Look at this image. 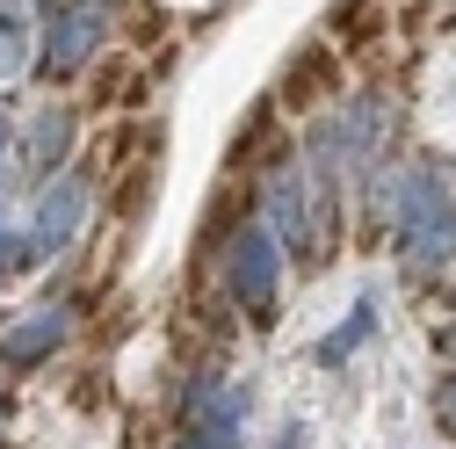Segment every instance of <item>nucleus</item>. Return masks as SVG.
Instances as JSON below:
<instances>
[{"label":"nucleus","mask_w":456,"mask_h":449,"mask_svg":"<svg viewBox=\"0 0 456 449\" xmlns=\"http://www.w3.org/2000/svg\"><path fill=\"white\" fill-rule=\"evenodd\" d=\"M232 290H240V305L268 312V298H275V233L268 224H247L232 240Z\"/></svg>","instance_id":"1"},{"label":"nucleus","mask_w":456,"mask_h":449,"mask_svg":"<svg viewBox=\"0 0 456 449\" xmlns=\"http://www.w3.org/2000/svg\"><path fill=\"white\" fill-rule=\"evenodd\" d=\"M80 217H87V182L80 175H59V182H51L44 189V203H37V254H59L73 233H80Z\"/></svg>","instance_id":"2"},{"label":"nucleus","mask_w":456,"mask_h":449,"mask_svg":"<svg viewBox=\"0 0 456 449\" xmlns=\"http://www.w3.org/2000/svg\"><path fill=\"white\" fill-rule=\"evenodd\" d=\"M240 406H247V391H217V399L189 406L182 449H240Z\"/></svg>","instance_id":"3"},{"label":"nucleus","mask_w":456,"mask_h":449,"mask_svg":"<svg viewBox=\"0 0 456 449\" xmlns=\"http://www.w3.org/2000/svg\"><path fill=\"white\" fill-rule=\"evenodd\" d=\"M59 341H66V312H29V319H15L0 333V355L8 363H44Z\"/></svg>","instance_id":"4"},{"label":"nucleus","mask_w":456,"mask_h":449,"mask_svg":"<svg viewBox=\"0 0 456 449\" xmlns=\"http://www.w3.org/2000/svg\"><path fill=\"white\" fill-rule=\"evenodd\" d=\"M94 37H102V8H80V15H59V29H51V51H44V59L51 66H80L87 59V51H94Z\"/></svg>","instance_id":"5"},{"label":"nucleus","mask_w":456,"mask_h":449,"mask_svg":"<svg viewBox=\"0 0 456 449\" xmlns=\"http://www.w3.org/2000/svg\"><path fill=\"white\" fill-rule=\"evenodd\" d=\"M370 326H377V305L362 298V305H355V312H348V319H340V326L326 333V341H319V363H326V370H333V363H348V355L370 341Z\"/></svg>","instance_id":"6"},{"label":"nucleus","mask_w":456,"mask_h":449,"mask_svg":"<svg viewBox=\"0 0 456 449\" xmlns=\"http://www.w3.org/2000/svg\"><path fill=\"white\" fill-rule=\"evenodd\" d=\"M66 131H73L66 109H44V124H37V167H51V159L66 152Z\"/></svg>","instance_id":"7"},{"label":"nucleus","mask_w":456,"mask_h":449,"mask_svg":"<svg viewBox=\"0 0 456 449\" xmlns=\"http://www.w3.org/2000/svg\"><path fill=\"white\" fill-rule=\"evenodd\" d=\"M22 66V8H0V73Z\"/></svg>","instance_id":"8"},{"label":"nucleus","mask_w":456,"mask_h":449,"mask_svg":"<svg viewBox=\"0 0 456 449\" xmlns=\"http://www.w3.org/2000/svg\"><path fill=\"white\" fill-rule=\"evenodd\" d=\"M268 449H305V428H297V420H290V428H282V435H275V442H268Z\"/></svg>","instance_id":"9"},{"label":"nucleus","mask_w":456,"mask_h":449,"mask_svg":"<svg viewBox=\"0 0 456 449\" xmlns=\"http://www.w3.org/2000/svg\"><path fill=\"white\" fill-rule=\"evenodd\" d=\"M0 175H8V117H0Z\"/></svg>","instance_id":"10"}]
</instances>
